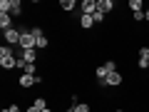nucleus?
I'll use <instances>...</instances> for the list:
<instances>
[{
	"label": "nucleus",
	"instance_id": "nucleus-18",
	"mask_svg": "<svg viewBox=\"0 0 149 112\" xmlns=\"http://www.w3.org/2000/svg\"><path fill=\"white\" fill-rule=\"evenodd\" d=\"M92 18H95V25H102V20H104V13H102V10H97Z\"/></svg>",
	"mask_w": 149,
	"mask_h": 112
},
{
	"label": "nucleus",
	"instance_id": "nucleus-7",
	"mask_svg": "<svg viewBox=\"0 0 149 112\" xmlns=\"http://www.w3.org/2000/svg\"><path fill=\"white\" fill-rule=\"evenodd\" d=\"M124 82V77L119 72H112V75H107V80H104V87H119Z\"/></svg>",
	"mask_w": 149,
	"mask_h": 112
},
{
	"label": "nucleus",
	"instance_id": "nucleus-15",
	"mask_svg": "<svg viewBox=\"0 0 149 112\" xmlns=\"http://www.w3.org/2000/svg\"><path fill=\"white\" fill-rule=\"evenodd\" d=\"M127 5H129V10H132V13H139V10H142V5H144V3H142V0H129Z\"/></svg>",
	"mask_w": 149,
	"mask_h": 112
},
{
	"label": "nucleus",
	"instance_id": "nucleus-3",
	"mask_svg": "<svg viewBox=\"0 0 149 112\" xmlns=\"http://www.w3.org/2000/svg\"><path fill=\"white\" fill-rule=\"evenodd\" d=\"M3 35H5V45H10V48H20V37H22L20 27H10V30H5Z\"/></svg>",
	"mask_w": 149,
	"mask_h": 112
},
{
	"label": "nucleus",
	"instance_id": "nucleus-13",
	"mask_svg": "<svg viewBox=\"0 0 149 112\" xmlns=\"http://www.w3.org/2000/svg\"><path fill=\"white\" fill-rule=\"evenodd\" d=\"M60 8H62L65 13H72L74 8H77V3H74V0H62V3H60Z\"/></svg>",
	"mask_w": 149,
	"mask_h": 112
},
{
	"label": "nucleus",
	"instance_id": "nucleus-22",
	"mask_svg": "<svg viewBox=\"0 0 149 112\" xmlns=\"http://www.w3.org/2000/svg\"><path fill=\"white\" fill-rule=\"evenodd\" d=\"M144 20L149 22V8H147V10H144Z\"/></svg>",
	"mask_w": 149,
	"mask_h": 112
},
{
	"label": "nucleus",
	"instance_id": "nucleus-5",
	"mask_svg": "<svg viewBox=\"0 0 149 112\" xmlns=\"http://www.w3.org/2000/svg\"><path fill=\"white\" fill-rule=\"evenodd\" d=\"M137 67H139V70H147V67H149V48H139V55H137Z\"/></svg>",
	"mask_w": 149,
	"mask_h": 112
},
{
	"label": "nucleus",
	"instance_id": "nucleus-12",
	"mask_svg": "<svg viewBox=\"0 0 149 112\" xmlns=\"http://www.w3.org/2000/svg\"><path fill=\"white\" fill-rule=\"evenodd\" d=\"M10 15H13V18H20V15H22V3H20V0H13V10H10Z\"/></svg>",
	"mask_w": 149,
	"mask_h": 112
},
{
	"label": "nucleus",
	"instance_id": "nucleus-6",
	"mask_svg": "<svg viewBox=\"0 0 149 112\" xmlns=\"http://www.w3.org/2000/svg\"><path fill=\"white\" fill-rule=\"evenodd\" d=\"M80 8H82V15H95L97 13V0H82Z\"/></svg>",
	"mask_w": 149,
	"mask_h": 112
},
{
	"label": "nucleus",
	"instance_id": "nucleus-14",
	"mask_svg": "<svg viewBox=\"0 0 149 112\" xmlns=\"http://www.w3.org/2000/svg\"><path fill=\"white\" fill-rule=\"evenodd\" d=\"M32 105H35V107H37V110H40V112H45V110H47V107H50V105H47V100H45V97H37V100L32 102Z\"/></svg>",
	"mask_w": 149,
	"mask_h": 112
},
{
	"label": "nucleus",
	"instance_id": "nucleus-26",
	"mask_svg": "<svg viewBox=\"0 0 149 112\" xmlns=\"http://www.w3.org/2000/svg\"><path fill=\"white\" fill-rule=\"evenodd\" d=\"M114 112H124V110H114Z\"/></svg>",
	"mask_w": 149,
	"mask_h": 112
},
{
	"label": "nucleus",
	"instance_id": "nucleus-16",
	"mask_svg": "<svg viewBox=\"0 0 149 112\" xmlns=\"http://www.w3.org/2000/svg\"><path fill=\"white\" fill-rule=\"evenodd\" d=\"M22 72H25V75H35V72H37V65H27V62H25Z\"/></svg>",
	"mask_w": 149,
	"mask_h": 112
},
{
	"label": "nucleus",
	"instance_id": "nucleus-19",
	"mask_svg": "<svg viewBox=\"0 0 149 112\" xmlns=\"http://www.w3.org/2000/svg\"><path fill=\"white\" fill-rule=\"evenodd\" d=\"M132 18H134V22H142V20H144V10H139V13H132Z\"/></svg>",
	"mask_w": 149,
	"mask_h": 112
},
{
	"label": "nucleus",
	"instance_id": "nucleus-2",
	"mask_svg": "<svg viewBox=\"0 0 149 112\" xmlns=\"http://www.w3.org/2000/svg\"><path fill=\"white\" fill-rule=\"evenodd\" d=\"M112 72H117V62H114V60H107V62H102L100 67L95 70V77H97V82H104L107 75H112Z\"/></svg>",
	"mask_w": 149,
	"mask_h": 112
},
{
	"label": "nucleus",
	"instance_id": "nucleus-24",
	"mask_svg": "<svg viewBox=\"0 0 149 112\" xmlns=\"http://www.w3.org/2000/svg\"><path fill=\"white\" fill-rule=\"evenodd\" d=\"M0 112H10V107H3V110H0Z\"/></svg>",
	"mask_w": 149,
	"mask_h": 112
},
{
	"label": "nucleus",
	"instance_id": "nucleus-10",
	"mask_svg": "<svg viewBox=\"0 0 149 112\" xmlns=\"http://www.w3.org/2000/svg\"><path fill=\"white\" fill-rule=\"evenodd\" d=\"M80 27L92 30V27H95V18H92V15H80Z\"/></svg>",
	"mask_w": 149,
	"mask_h": 112
},
{
	"label": "nucleus",
	"instance_id": "nucleus-1",
	"mask_svg": "<svg viewBox=\"0 0 149 112\" xmlns=\"http://www.w3.org/2000/svg\"><path fill=\"white\" fill-rule=\"evenodd\" d=\"M0 67L5 70V72L17 67V57H15V52H13L10 45H3V48H0Z\"/></svg>",
	"mask_w": 149,
	"mask_h": 112
},
{
	"label": "nucleus",
	"instance_id": "nucleus-9",
	"mask_svg": "<svg viewBox=\"0 0 149 112\" xmlns=\"http://www.w3.org/2000/svg\"><path fill=\"white\" fill-rule=\"evenodd\" d=\"M97 10H102L107 15V13L114 10V0H97Z\"/></svg>",
	"mask_w": 149,
	"mask_h": 112
},
{
	"label": "nucleus",
	"instance_id": "nucleus-21",
	"mask_svg": "<svg viewBox=\"0 0 149 112\" xmlns=\"http://www.w3.org/2000/svg\"><path fill=\"white\" fill-rule=\"evenodd\" d=\"M25 112H40V110H37V107H35V105H32V107H27V110H25Z\"/></svg>",
	"mask_w": 149,
	"mask_h": 112
},
{
	"label": "nucleus",
	"instance_id": "nucleus-17",
	"mask_svg": "<svg viewBox=\"0 0 149 112\" xmlns=\"http://www.w3.org/2000/svg\"><path fill=\"white\" fill-rule=\"evenodd\" d=\"M74 112H90V105L87 102H80V105H74Z\"/></svg>",
	"mask_w": 149,
	"mask_h": 112
},
{
	"label": "nucleus",
	"instance_id": "nucleus-23",
	"mask_svg": "<svg viewBox=\"0 0 149 112\" xmlns=\"http://www.w3.org/2000/svg\"><path fill=\"white\" fill-rule=\"evenodd\" d=\"M62 112H74V107H65V110Z\"/></svg>",
	"mask_w": 149,
	"mask_h": 112
},
{
	"label": "nucleus",
	"instance_id": "nucleus-20",
	"mask_svg": "<svg viewBox=\"0 0 149 112\" xmlns=\"http://www.w3.org/2000/svg\"><path fill=\"white\" fill-rule=\"evenodd\" d=\"M8 107H10V112H20V107H17V105H8Z\"/></svg>",
	"mask_w": 149,
	"mask_h": 112
},
{
	"label": "nucleus",
	"instance_id": "nucleus-11",
	"mask_svg": "<svg viewBox=\"0 0 149 112\" xmlns=\"http://www.w3.org/2000/svg\"><path fill=\"white\" fill-rule=\"evenodd\" d=\"M0 27H3V32L10 30L13 27V15H0Z\"/></svg>",
	"mask_w": 149,
	"mask_h": 112
},
{
	"label": "nucleus",
	"instance_id": "nucleus-25",
	"mask_svg": "<svg viewBox=\"0 0 149 112\" xmlns=\"http://www.w3.org/2000/svg\"><path fill=\"white\" fill-rule=\"evenodd\" d=\"M45 112H52V107H47V110H45Z\"/></svg>",
	"mask_w": 149,
	"mask_h": 112
},
{
	"label": "nucleus",
	"instance_id": "nucleus-8",
	"mask_svg": "<svg viewBox=\"0 0 149 112\" xmlns=\"http://www.w3.org/2000/svg\"><path fill=\"white\" fill-rule=\"evenodd\" d=\"M17 57L25 60L27 65H35V60H37V50H20V52H17Z\"/></svg>",
	"mask_w": 149,
	"mask_h": 112
},
{
	"label": "nucleus",
	"instance_id": "nucleus-4",
	"mask_svg": "<svg viewBox=\"0 0 149 112\" xmlns=\"http://www.w3.org/2000/svg\"><path fill=\"white\" fill-rule=\"evenodd\" d=\"M40 82H42V77H37V75H25V72H22L20 80H17V85L27 90V87H35V85H40Z\"/></svg>",
	"mask_w": 149,
	"mask_h": 112
}]
</instances>
